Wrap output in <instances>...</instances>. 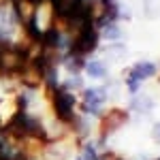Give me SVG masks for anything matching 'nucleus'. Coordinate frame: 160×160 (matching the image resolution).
I'll return each mask as SVG.
<instances>
[{
	"instance_id": "f257e3e1",
	"label": "nucleus",
	"mask_w": 160,
	"mask_h": 160,
	"mask_svg": "<svg viewBox=\"0 0 160 160\" xmlns=\"http://www.w3.org/2000/svg\"><path fill=\"white\" fill-rule=\"evenodd\" d=\"M96 47H98V30H96V24H86L83 28H79L75 32L73 41H71V53L73 56H79V58L92 53Z\"/></svg>"
},
{
	"instance_id": "f03ea898",
	"label": "nucleus",
	"mask_w": 160,
	"mask_h": 160,
	"mask_svg": "<svg viewBox=\"0 0 160 160\" xmlns=\"http://www.w3.org/2000/svg\"><path fill=\"white\" fill-rule=\"evenodd\" d=\"M51 92V105H53V111H56V118L60 122L66 124H75V96L64 90V88L56 86L49 90Z\"/></svg>"
},
{
	"instance_id": "7ed1b4c3",
	"label": "nucleus",
	"mask_w": 160,
	"mask_h": 160,
	"mask_svg": "<svg viewBox=\"0 0 160 160\" xmlns=\"http://www.w3.org/2000/svg\"><path fill=\"white\" fill-rule=\"evenodd\" d=\"M126 122H128V113L124 109H109L100 120V132H102V137H107L111 132H115Z\"/></svg>"
},
{
	"instance_id": "20e7f679",
	"label": "nucleus",
	"mask_w": 160,
	"mask_h": 160,
	"mask_svg": "<svg viewBox=\"0 0 160 160\" xmlns=\"http://www.w3.org/2000/svg\"><path fill=\"white\" fill-rule=\"evenodd\" d=\"M154 75H156V64H152V62L135 64L132 71H130V75H128V79H126L128 90H130V92H137V90H139V81H143V79H148V77H154Z\"/></svg>"
},
{
	"instance_id": "39448f33",
	"label": "nucleus",
	"mask_w": 160,
	"mask_h": 160,
	"mask_svg": "<svg viewBox=\"0 0 160 160\" xmlns=\"http://www.w3.org/2000/svg\"><path fill=\"white\" fill-rule=\"evenodd\" d=\"M105 94H102V90H86V94H83V102H86V109L90 113H98L100 107H102V98Z\"/></svg>"
},
{
	"instance_id": "423d86ee",
	"label": "nucleus",
	"mask_w": 160,
	"mask_h": 160,
	"mask_svg": "<svg viewBox=\"0 0 160 160\" xmlns=\"http://www.w3.org/2000/svg\"><path fill=\"white\" fill-rule=\"evenodd\" d=\"M86 71H88L90 77H96V79H100V77H105V75H107L102 62H90V64H86Z\"/></svg>"
},
{
	"instance_id": "0eeeda50",
	"label": "nucleus",
	"mask_w": 160,
	"mask_h": 160,
	"mask_svg": "<svg viewBox=\"0 0 160 160\" xmlns=\"http://www.w3.org/2000/svg\"><path fill=\"white\" fill-rule=\"evenodd\" d=\"M105 37H109V38H118V37H120V30H118V26L107 24V26H105Z\"/></svg>"
},
{
	"instance_id": "6e6552de",
	"label": "nucleus",
	"mask_w": 160,
	"mask_h": 160,
	"mask_svg": "<svg viewBox=\"0 0 160 160\" xmlns=\"http://www.w3.org/2000/svg\"><path fill=\"white\" fill-rule=\"evenodd\" d=\"M154 132H156V137H160V124L156 126V128H154Z\"/></svg>"
},
{
	"instance_id": "1a4fd4ad",
	"label": "nucleus",
	"mask_w": 160,
	"mask_h": 160,
	"mask_svg": "<svg viewBox=\"0 0 160 160\" xmlns=\"http://www.w3.org/2000/svg\"><path fill=\"white\" fill-rule=\"evenodd\" d=\"M111 2H113V0H111Z\"/></svg>"
},
{
	"instance_id": "9d476101",
	"label": "nucleus",
	"mask_w": 160,
	"mask_h": 160,
	"mask_svg": "<svg viewBox=\"0 0 160 160\" xmlns=\"http://www.w3.org/2000/svg\"><path fill=\"white\" fill-rule=\"evenodd\" d=\"M118 160H120V158H118Z\"/></svg>"
}]
</instances>
